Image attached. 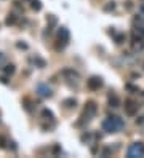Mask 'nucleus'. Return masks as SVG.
Instances as JSON below:
<instances>
[{
  "mask_svg": "<svg viewBox=\"0 0 144 158\" xmlns=\"http://www.w3.org/2000/svg\"><path fill=\"white\" fill-rule=\"evenodd\" d=\"M126 155H128V158L144 156V144H141V142L131 144L130 147H128V150H126Z\"/></svg>",
  "mask_w": 144,
  "mask_h": 158,
  "instance_id": "f257e3e1",
  "label": "nucleus"
},
{
  "mask_svg": "<svg viewBox=\"0 0 144 158\" xmlns=\"http://www.w3.org/2000/svg\"><path fill=\"white\" fill-rule=\"evenodd\" d=\"M103 131L104 133H107V134H112V133H115V131H117V125H115V123H114V120H112V118H106V120H104L103 121Z\"/></svg>",
  "mask_w": 144,
  "mask_h": 158,
  "instance_id": "f03ea898",
  "label": "nucleus"
},
{
  "mask_svg": "<svg viewBox=\"0 0 144 158\" xmlns=\"http://www.w3.org/2000/svg\"><path fill=\"white\" fill-rule=\"evenodd\" d=\"M37 93L40 94L42 98H51V96H53L51 88H50L47 83H40V85H37Z\"/></svg>",
  "mask_w": 144,
  "mask_h": 158,
  "instance_id": "7ed1b4c3",
  "label": "nucleus"
},
{
  "mask_svg": "<svg viewBox=\"0 0 144 158\" xmlns=\"http://www.w3.org/2000/svg\"><path fill=\"white\" fill-rule=\"evenodd\" d=\"M87 86L90 88V89H99L103 86V78L101 77H91V78H88L87 80Z\"/></svg>",
  "mask_w": 144,
  "mask_h": 158,
  "instance_id": "20e7f679",
  "label": "nucleus"
},
{
  "mask_svg": "<svg viewBox=\"0 0 144 158\" xmlns=\"http://www.w3.org/2000/svg\"><path fill=\"white\" fill-rule=\"evenodd\" d=\"M96 110H98V107H96V102H93V101H90V102H87L85 105V117L87 118H90L91 120V117H95L96 115Z\"/></svg>",
  "mask_w": 144,
  "mask_h": 158,
  "instance_id": "39448f33",
  "label": "nucleus"
},
{
  "mask_svg": "<svg viewBox=\"0 0 144 158\" xmlns=\"http://www.w3.org/2000/svg\"><path fill=\"white\" fill-rule=\"evenodd\" d=\"M136 109H138L136 102H133V101H126V102H125V112L128 115H135L136 114Z\"/></svg>",
  "mask_w": 144,
  "mask_h": 158,
  "instance_id": "423d86ee",
  "label": "nucleus"
},
{
  "mask_svg": "<svg viewBox=\"0 0 144 158\" xmlns=\"http://www.w3.org/2000/svg\"><path fill=\"white\" fill-rule=\"evenodd\" d=\"M58 37H59L61 42H66V43H67L69 38H70V34H69V31L66 29V27H61V29L58 31Z\"/></svg>",
  "mask_w": 144,
  "mask_h": 158,
  "instance_id": "0eeeda50",
  "label": "nucleus"
},
{
  "mask_svg": "<svg viewBox=\"0 0 144 158\" xmlns=\"http://www.w3.org/2000/svg\"><path fill=\"white\" fill-rule=\"evenodd\" d=\"M63 105L66 107V109H75V105H77V101H75L74 98L64 99V101H63Z\"/></svg>",
  "mask_w": 144,
  "mask_h": 158,
  "instance_id": "6e6552de",
  "label": "nucleus"
},
{
  "mask_svg": "<svg viewBox=\"0 0 144 158\" xmlns=\"http://www.w3.org/2000/svg\"><path fill=\"white\" fill-rule=\"evenodd\" d=\"M109 105H110V107H119V105H120V99H119L114 93L109 94Z\"/></svg>",
  "mask_w": 144,
  "mask_h": 158,
  "instance_id": "1a4fd4ad",
  "label": "nucleus"
},
{
  "mask_svg": "<svg viewBox=\"0 0 144 158\" xmlns=\"http://www.w3.org/2000/svg\"><path fill=\"white\" fill-rule=\"evenodd\" d=\"M63 75L64 77H70V78H79V74H77L75 70H72V69H64Z\"/></svg>",
  "mask_w": 144,
  "mask_h": 158,
  "instance_id": "9d476101",
  "label": "nucleus"
},
{
  "mask_svg": "<svg viewBox=\"0 0 144 158\" xmlns=\"http://www.w3.org/2000/svg\"><path fill=\"white\" fill-rule=\"evenodd\" d=\"M42 117L45 118V120H53V112L48 110V109H43L42 110Z\"/></svg>",
  "mask_w": 144,
  "mask_h": 158,
  "instance_id": "9b49d317",
  "label": "nucleus"
},
{
  "mask_svg": "<svg viewBox=\"0 0 144 158\" xmlns=\"http://www.w3.org/2000/svg\"><path fill=\"white\" fill-rule=\"evenodd\" d=\"M110 118H112V120H114V123H115V125H117V128H119V129H122V128H123V125H125V123H123V120H122V118L115 117V115H112Z\"/></svg>",
  "mask_w": 144,
  "mask_h": 158,
  "instance_id": "f8f14e48",
  "label": "nucleus"
},
{
  "mask_svg": "<svg viewBox=\"0 0 144 158\" xmlns=\"http://www.w3.org/2000/svg\"><path fill=\"white\" fill-rule=\"evenodd\" d=\"M13 72H15V66H13V64L5 66V74H7V75H11Z\"/></svg>",
  "mask_w": 144,
  "mask_h": 158,
  "instance_id": "ddd939ff",
  "label": "nucleus"
},
{
  "mask_svg": "<svg viewBox=\"0 0 144 158\" xmlns=\"http://www.w3.org/2000/svg\"><path fill=\"white\" fill-rule=\"evenodd\" d=\"M125 88L128 89V91H131V93H138V91H139V89H138V86H135V85H131V83H126Z\"/></svg>",
  "mask_w": 144,
  "mask_h": 158,
  "instance_id": "4468645a",
  "label": "nucleus"
},
{
  "mask_svg": "<svg viewBox=\"0 0 144 158\" xmlns=\"http://www.w3.org/2000/svg\"><path fill=\"white\" fill-rule=\"evenodd\" d=\"M114 10H115L114 2H107V5H104V11H114Z\"/></svg>",
  "mask_w": 144,
  "mask_h": 158,
  "instance_id": "2eb2a0df",
  "label": "nucleus"
},
{
  "mask_svg": "<svg viewBox=\"0 0 144 158\" xmlns=\"http://www.w3.org/2000/svg\"><path fill=\"white\" fill-rule=\"evenodd\" d=\"M32 10H35V11L42 10V3L38 0H32Z\"/></svg>",
  "mask_w": 144,
  "mask_h": 158,
  "instance_id": "dca6fc26",
  "label": "nucleus"
},
{
  "mask_svg": "<svg viewBox=\"0 0 144 158\" xmlns=\"http://www.w3.org/2000/svg\"><path fill=\"white\" fill-rule=\"evenodd\" d=\"M32 61H34V64H37L38 67H40V69H42V67H45V61L40 59V58H34Z\"/></svg>",
  "mask_w": 144,
  "mask_h": 158,
  "instance_id": "f3484780",
  "label": "nucleus"
},
{
  "mask_svg": "<svg viewBox=\"0 0 144 158\" xmlns=\"http://www.w3.org/2000/svg\"><path fill=\"white\" fill-rule=\"evenodd\" d=\"M123 40H125V34H117L115 35V42L117 43H123Z\"/></svg>",
  "mask_w": 144,
  "mask_h": 158,
  "instance_id": "a211bd4d",
  "label": "nucleus"
},
{
  "mask_svg": "<svg viewBox=\"0 0 144 158\" xmlns=\"http://www.w3.org/2000/svg\"><path fill=\"white\" fill-rule=\"evenodd\" d=\"M16 22V16L15 15H8V18H7V24L10 26V24H15Z\"/></svg>",
  "mask_w": 144,
  "mask_h": 158,
  "instance_id": "6ab92c4d",
  "label": "nucleus"
},
{
  "mask_svg": "<svg viewBox=\"0 0 144 158\" xmlns=\"http://www.w3.org/2000/svg\"><path fill=\"white\" fill-rule=\"evenodd\" d=\"M110 152H112V149H110V147H104L103 152H101V156H109Z\"/></svg>",
  "mask_w": 144,
  "mask_h": 158,
  "instance_id": "aec40b11",
  "label": "nucleus"
},
{
  "mask_svg": "<svg viewBox=\"0 0 144 158\" xmlns=\"http://www.w3.org/2000/svg\"><path fill=\"white\" fill-rule=\"evenodd\" d=\"M47 21L50 22V24H56V18H54V16H53V15H50V16H48V18H47Z\"/></svg>",
  "mask_w": 144,
  "mask_h": 158,
  "instance_id": "412c9836",
  "label": "nucleus"
},
{
  "mask_svg": "<svg viewBox=\"0 0 144 158\" xmlns=\"http://www.w3.org/2000/svg\"><path fill=\"white\" fill-rule=\"evenodd\" d=\"M5 142H7V140H5V137H2V136H0V147H2V149H5V147H7V145H5Z\"/></svg>",
  "mask_w": 144,
  "mask_h": 158,
  "instance_id": "4be33fe9",
  "label": "nucleus"
},
{
  "mask_svg": "<svg viewBox=\"0 0 144 158\" xmlns=\"http://www.w3.org/2000/svg\"><path fill=\"white\" fill-rule=\"evenodd\" d=\"M88 139H90V134H82V140H83V142L88 140Z\"/></svg>",
  "mask_w": 144,
  "mask_h": 158,
  "instance_id": "5701e85b",
  "label": "nucleus"
},
{
  "mask_svg": "<svg viewBox=\"0 0 144 158\" xmlns=\"http://www.w3.org/2000/svg\"><path fill=\"white\" fill-rule=\"evenodd\" d=\"M18 48H24V50H26L27 45H26V43H18Z\"/></svg>",
  "mask_w": 144,
  "mask_h": 158,
  "instance_id": "b1692460",
  "label": "nucleus"
},
{
  "mask_svg": "<svg viewBox=\"0 0 144 158\" xmlns=\"http://www.w3.org/2000/svg\"><path fill=\"white\" fill-rule=\"evenodd\" d=\"M0 80H2L3 83H8V78H7V77H5V75H3V77H0Z\"/></svg>",
  "mask_w": 144,
  "mask_h": 158,
  "instance_id": "393cba45",
  "label": "nucleus"
},
{
  "mask_svg": "<svg viewBox=\"0 0 144 158\" xmlns=\"http://www.w3.org/2000/svg\"><path fill=\"white\" fill-rule=\"evenodd\" d=\"M0 63H3V54L0 53Z\"/></svg>",
  "mask_w": 144,
  "mask_h": 158,
  "instance_id": "a878e982",
  "label": "nucleus"
}]
</instances>
